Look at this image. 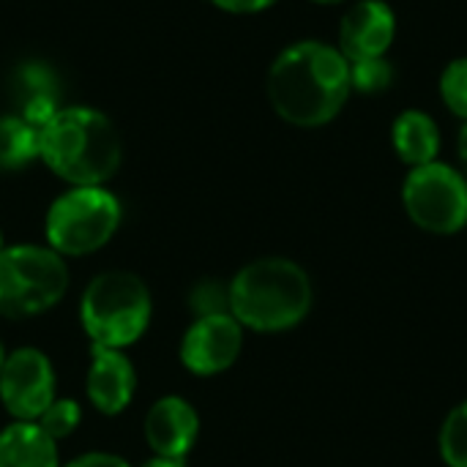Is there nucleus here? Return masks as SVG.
<instances>
[{
    "instance_id": "obj_22",
    "label": "nucleus",
    "mask_w": 467,
    "mask_h": 467,
    "mask_svg": "<svg viewBox=\"0 0 467 467\" xmlns=\"http://www.w3.org/2000/svg\"><path fill=\"white\" fill-rule=\"evenodd\" d=\"M66 467H129V462L115 457V454H85V457L68 462Z\"/></svg>"
},
{
    "instance_id": "obj_5",
    "label": "nucleus",
    "mask_w": 467,
    "mask_h": 467,
    "mask_svg": "<svg viewBox=\"0 0 467 467\" xmlns=\"http://www.w3.org/2000/svg\"><path fill=\"white\" fill-rule=\"evenodd\" d=\"M68 287V271L55 249L8 246L0 252V315L33 317L52 309Z\"/></svg>"
},
{
    "instance_id": "obj_4",
    "label": "nucleus",
    "mask_w": 467,
    "mask_h": 467,
    "mask_svg": "<svg viewBox=\"0 0 467 467\" xmlns=\"http://www.w3.org/2000/svg\"><path fill=\"white\" fill-rule=\"evenodd\" d=\"M82 328L99 348H129L150 323V293L145 282L129 271H107L96 276L79 304Z\"/></svg>"
},
{
    "instance_id": "obj_23",
    "label": "nucleus",
    "mask_w": 467,
    "mask_h": 467,
    "mask_svg": "<svg viewBox=\"0 0 467 467\" xmlns=\"http://www.w3.org/2000/svg\"><path fill=\"white\" fill-rule=\"evenodd\" d=\"M457 153H460V164H462V175L467 178V123L460 131V140H457Z\"/></svg>"
},
{
    "instance_id": "obj_12",
    "label": "nucleus",
    "mask_w": 467,
    "mask_h": 467,
    "mask_svg": "<svg viewBox=\"0 0 467 467\" xmlns=\"http://www.w3.org/2000/svg\"><path fill=\"white\" fill-rule=\"evenodd\" d=\"M137 375L131 361L112 348L93 345V361L88 372V397L104 416H118L134 397Z\"/></svg>"
},
{
    "instance_id": "obj_2",
    "label": "nucleus",
    "mask_w": 467,
    "mask_h": 467,
    "mask_svg": "<svg viewBox=\"0 0 467 467\" xmlns=\"http://www.w3.org/2000/svg\"><path fill=\"white\" fill-rule=\"evenodd\" d=\"M38 159L71 186H101L120 167V137L104 112L63 107L38 129Z\"/></svg>"
},
{
    "instance_id": "obj_9",
    "label": "nucleus",
    "mask_w": 467,
    "mask_h": 467,
    "mask_svg": "<svg viewBox=\"0 0 467 467\" xmlns=\"http://www.w3.org/2000/svg\"><path fill=\"white\" fill-rule=\"evenodd\" d=\"M244 348L241 323L233 315L197 317L181 345V358L194 375H219L235 364Z\"/></svg>"
},
{
    "instance_id": "obj_19",
    "label": "nucleus",
    "mask_w": 467,
    "mask_h": 467,
    "mask_svg": "<svg viewBox=\"0 0 467 467\" xmlns=\"http://www.w3.org/2000/svg\"><path fill=\"white\" fill-rule=\"evenodd\" d=\"M79 416H82V410H79V405H77L74 400H55V402L36 419V424H38L52 441H60V438H68V435L77 430Z\"/></svg>"
},
{
    "instance_id": "obj_1",
    "label": "nucleus",
    "mask_w": 467,
    "mask_h": 467,
    "mask_svg": "<svg viewBox=\"0 0 467 467\" xmlns=\"http://www.w3.org/2000/svg\"><path fill=\"white\" fill-rule=\"evenodd\" d=\"M268 101L274 112L298 129L331 123L350 99V60L326 41H296L268 68Z\"/></svg>"
},
{
    "instance_id": "obj_15",
    "label": "nucleus",
    "mask_w": 467,
    "mask_h": 467,
    "mask_svg": "<svg viewBox=\"0 0 467 467\" xmlns=\"http://www.w3.org/2000/svg\"><path fill=\"white\" fill-rule=\"evenodd\" d=\"M38 159V129L22 115L0 118V172H16Z\"/></svg>"
},
{
    "instance_id": "obj_24",
    "label": "nucleus",
    "mask_w": 467,
    "mask_h": 467,
    "mask_svg": "<svg viewBox=\"0 0 467 467\" xmlns=\"http://www.w3.org/2000/svg\"><path fill=\"white\" fill-rule=\"evenodd\" d=\"M142 467H186L183 465V460H164V457H156V460H150L148 465Z\"/></svg>"
},
{
    "instance_id": "obj_26",
    "label": "nucleus",
    "mask_w": 467,
    "mask_h": 467,
    "mask_svg": "<svg viewBox=\"0 0 467 467\" xmlns=\"http://www.w3.org/2000/svg\"><path fill=\"white\" fill-rule=\"evenodd\" d=\"M3 364H5V353H3V345H0V369H3Z\"/></svg>"
},
{
    "instance_id": "obj_21",
    "label": "nucleus",
    "mask_w": 467,
    "mask_h": 467,
    "mask_svg": "<svg viewBox=\"0 0 467 467\" xmlns=\"http://www.w3.org/2000/svg\"><path fill=\"white\" fill-rule=\"evenodd\" d=\"M216 8L227 11V14H260L265 8H271L276 0H208Z\"/></svg>"
},
{
    "instance_id": "obj_16",
    "label": "nucleus",
    "mask_w": 467,
    "mask_h": 467,
    "mask_svg": "<svg viewBox=\"0 0 467 467\" xmlns=\"http://www.w3.org/2000/svg\"><path fill=\"white\" fill-rule=\"evenodd\" d=\"M394 79H397V71L386 55L350 63V88L364 96H378V93L389 90L394 85Z\"/></svg>"
},
{
    "instance_id": "obj_25",
    "label": "nucleus",
    "mask_w": 467,
    "mask_h": 467,
    "mask_svg": "<svg viewBox=\"0 0 467 467\" xmlns=\"http://www.w3.org/2000/svg\"><path fill=\"white\" fill-rule=\"evenodd\" d=\"M315 3H320V5H334V3H342V0H315Z\"/></svg>"
},
{
    "instance_id": "obj_8",
    "label": "nucleus",
    "mask_w": 467,
    "mask_h": 467,
    "mask_svg": "<svg viewBox=\"0 0 467 467\" xmlns=\"http://www.w3.org/2000/svg\"><path fill=\"white\" fill-rule=\"evenodd\" d=\"M0 400L16 421H36L55 402V372L36 348L11 353L0 369Z\"/></svg>"
},
{
    "instance_id": "obj_6",
    "label": "nucleus",
    "mask_w": 467,
    "mask_h": 467,
    "mask_svg": "<svg viewBox=\"0 0 467 467\" xmlns=\"http://www.w3.org/2000/svg\"><path fill=\"white\" fill-rule=\"evenodd\" d=\"M120 224V202L104 186H74L47 213V241L60 257L101 249Z\"/></svg>"
},
{
    "instance_id": "obj_20",
    "label": "nucleus",
    "mask_w": 467,
    "mask_h": 467,
    "mask_svg": "<svg viewBox=\"0 0 467 467\" xmlns=\"http://www.w3.org/2000/svg\"><path fill=\"white\" fill-rule=\"evenodd\" d=\"M192 309L200 317L211 315H230V285L219 282H202L192 293Z\"/></svg>"
},
{
    "instance_id": "obj_13",
    "label": "nucleus",
    "mask_w": 467,
    "mask_h": 467,
    "mask_svg": "<svg viewBox=\"0 0 467 467\" xmlns=\"http://www.w3.org/2000/svg\"><path fill=\"white\" fill-rule=\"evenodd\" d=\"M391 145L397 150V156L413 167L438 161L441 153V129L432 120V115L421 112V109H405L402 115H397L394 126H391Z\"/></svg>"
},
{
    "instance_id": "obj_10",
    "label": "nucleus",
    "mask_w": 467,
    "mask_h": 467,
    "mask_svg": "<svg viewBox=\"0 0 467 467\" xmlns=\"http://www.w3.org/2000/svg\"><path fill=\"white\" fill-rule=\"evenodd\" d=\"M397 36V14L386 0H358L339 22V52L353 60L383 57Z\"/></svg>"
},
{
    "instance_id": "obj_3",
    "label": "nucleus",
    "mask_w": 467,
    "mask_h": 467,
    "mask_svg": "<svg viewBox=\"0 0 467 467\" xmlns=\"http://www.w3.org/2000/svg\"><path fill=\"white\" fill-rule=\"evenodd\" d=\"M312 309V282L301 265L282 257L249 263L230 282V315L263 334L298 326Z\"/></svg>"
},
{
    "instance_id": "obj_18",
    "label": "nucleus",
    "mask_w": 467,
    "mask_h": 467,
    "mask_svg": "<svg viewBox=\"0 0 467 467\" xmlns=\"http://www.w3.org/2000/svg\"><path fill=\"white\" fill-rule=\"evenodd\" d=\"M441 99L457 118L467 123V57H457L443 68Z\"/></svg>"
},
{
    "instance_id": "obj_27",
    "label": "nucleus",
    "mask_w": 467,
    "mask_h": 467,
    "mask_svg": "<svg viewBox=\"0 0 467 467\" xmlns=\"http://www.w3.org/2000/svg\"><path fill=\"white\" fill-rule=\"evenodd\" d=\"M3 249H5V246H3V233H0V252H3Z\"/></svg>"
},
{
    "instance_id": "obj_11",
    "label": "nucleus",
    "mask_w": 467,
    "mask_h": 467,
    "mask_svg": "<svg viewBox=\"0 0 467 467\" xmlns=\"http://www.w3.org/2000/svg\"><path fill=\"white\" fill-rule=\"evenodd\" d=\"M197 432H200V416L181 397H164L148 410L145 438L148 446L164 460H183L194 446Z\"/></svg>"
},
{
    "instance_id": "obj_7",
    "label": "nucleus",
    "mask_w": 467,
    "mask_h": 467,
    "mask_svg": "<svg viewBox=\"0 0 467 467\" xmlns=\"http://www.w3.org/2000/svg\"><path fill=\"white\" fill-rule=\"evenodd\" d=\"M402 202L416 227L435 235H454L467 227V178L443 164L413 167L402 186Z\"/></svg>"
},
{
    "instance_id": "obj_14",
    "label": "nucleus",
    "mask_w": 467,
    "mask_h": 467,
    "mask_svg": "<svg viewBox=\"0 0 467 467\" xmlns=\"http://www.w3.org/2000/svg\"><path fill=\"white\" fill-rule=\"evenodd\" d=\"M0 467H57V446L36 421H16L0 432Z\"/></svg>"
},
{
    "instance_id": "obj_17",
    "label": "nucleus",
    "mask_w": 467,
    "mask_h": 467,
    "mask_svg": "<svg viewBox=\"0 0 467 467\" xmlns=\"http://www.w3.org/2000/svg\"><path fill=\"white\" fill-rule=\"evenodd\" d=\"M438 446L446 465L467 467V400L446 416Z\"/></svg>"
}]
</instances>
